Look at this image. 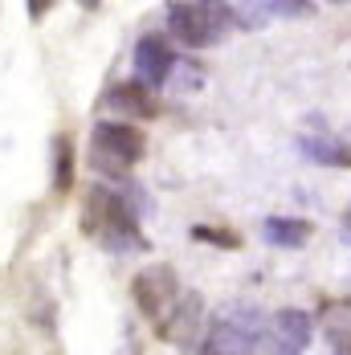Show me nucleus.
I'll use <instances>...</instances> for the list:
<instances>
[{
    "instance_id": "obj_1",
    "label": "nucleus",
    "mask_w": 351,
    "mask_h": 355,
    "mask_svg": "<svg viewBox=\"0 0 351 355\" xmlns=\"http://www.w3.org/2000/svg\"><path fill=\"white\" fill-rule=\"evenodd\" d=\"M82 229H86V237L103 241L110 253L147 249V241H143V233H139V216L131 213V205H127L119 192H106V188H90V192H86Z\"/></svg>"
},
{
    "instance_id": "obj_2",
    "label": "nucleus",
    "mask_w": 351,
    "mask_h": 355,
    "mask_svg": "<svg viewBox=\"0 0 351 355\" xmlns=\"http://www.w3.org/2000/svg\"><path fill=\"white\" fill-rule=\"evenodd\" d=\"M266 315L262 306L241 302V306H229L221 319L209 327L205 343L196 355H257L262 347V335H266Z\"/></svg>"
},
{
    "instance_id": "obj_3",
    "label": "nucleus",
    "mask_w": 351,
    "mask_h": 355,
    "mask_svg": "<svg viewBox=\"0 0 351 355\" xmlns=\"http://www.w3.org/2000/svg\"><path fill=\"white\" fill-rule=\"evenodd\" d=\"M143 151H147L143 131H135L131 123H99L90 135V168L119 180L139 164Z\"/></svg>"
},
{
    "instance_id": "obj_4",
    "label": "nucleus",
    "mask_w": 351,
    "mask_h": 355,
    "mask_svg": "<svg viewBox=\"0 0 351 355\" xmlns=\"http://www.w3.org/2000/svg\"><path fill=\"white\" fill-rule=\"evenodd\" d=\"M229 21V4H168V33L188 49L216 45Z\"/></svg>"
},
{
    "instance_id": "obj_5",
    "label": "nucleus",
    "mask_w": 351,
    "mask_h": 355,
    "mask_svg": "<svg viewBox=\"0 0 351 355\" xmlns=\"http://www.w3.org/2000/svg\"><path fill=\"white\" fill-rule=\"evenodd\" d=\"M315 343V319L307 311H278L274 319L266 322V335H262V347L257 355H302Z\"/></svg>"
},
{
    "instance_id": "obj_6",
    "label": "nucleus",
    "mask_w": 351,
    "mask_h": 355,
    "mask_svg": "<svg viewBox=\"0 0 351 355\" xmlns=\"http://www.w3.org/2000/svg\"><path fill=\"white\" fill-rule=\"evenodd\" d=\"M131 294H135V302H139L143 315L160 322L176 306V298H180V282H176V274L168 270V266H155V270H143L139 278L131 282Z\"/></svg>"
},
{
    "instance_id": "obj_7",
    "label": "nucleus",
    "mask_w": 351,
    "mask_h": 355,
    "mask_svg": "<svg viewBox=\"0 0 351 355\" xmlns=\"http://www.w3.org/2000/svg\"><path fill=\"white\" fill-rule=\"evenodd\" d=\"M172 70H176L172 45H168L164 37L147 33L139 45H135V82L147 86V90H155V86H164V82L172 78Z\"/></svg>"
},
{
    "instance_id": "obj_8",
    "label": "nucleus",
    "mask_w": 351,
    "mask_h": 355,
    "mask_svg": "<svg viewBox=\"0 0 351 355\" xmlns=\"http://www.w3.org/2000/svg\"><path fill=\"white\" fill-rule=\"evenodd\" d=\"M200 315H205L200 294H196V290H192V294H180L172 311L155 322V327H160V339H168L176 347H188V343L200 335Z\"/></svg>"
},
{
    "instance_id": "obj_9",
    "label": "nucleus",
    "mask_w": 351,
    "mask_h": 355,
    "mask_svg": "<svg viewBox=\"0 0 351 355\" xmlns=\"http://www.w3.org/2000/svg\"><path fill=\"white\" fill-rule=\"evenodd\" d=\"M103 107L114 110V114H123V119H155L160 114V103H155V94L139 86V82H119V86H110L103 94Z\"/></svg>"
},
{
    "instance_id": "obj_10",
    "label": "nucleus",
    "mask_w": 351,
    "mask_h": 355,
    "mask_svg": "<svg viewBox=\"0 0 351 355\" xmlns=\"http://www.w3.org/2000/svg\"><path fill=\"white\" fill-rule=\"evenodd\" d=\"M298 155L307 164H318V168H351V147L335 135H302Z\"/></svg>"
},
{
    "instance_id": "obj_11",
    "label": "nucleus",
    "mask_w": 351,
    "mask_h": 355,
    "mask_svg": "<svg viewBox=\"0 0 351 355\" xmlns=\"http://www.w3.org/2000/svg\"><path fill=\"white\" fill-rule=\"evenodd\" d=\"M318 327L331 355H351V302H327L318 311Z\"/></svg>"
},
{
    "instance_id": "obj_12",
    "label": "nucleus",
    "mask_w": 351,
    "mask_h": 355,
    "mask_svg": "<svg viewBox=\"0 0 351 355\" xmlns=\"http://www.w3.org/2000/svg\"><path fill=\"white\" fill-rule=\"evenodd\" d=\"M262 237L278 249H302L315 237V225L302 220V216H270V220L262 225Z\"/></svg>"
},
{
    "instance_id": "obj_13",
    "label": "nucleus",
    "mask_w": 351,
    "mask_h": 355,
    "mask_svg": "<svg viewBox=\"0 0 351 355\" xmlns=\"http://www.w3.org/2000/svg\"><path fill=\"white\" fill-rule=\"evenodd\" d=\"M70 184H74V139L58 135L53 139V188L70 192Z\"/></svg>"
},
{
    "instance_id": "obj_14",
    "label": "nucleus",
    "mask_w": 351,
    "mask_h": 355,
    "mask_svg": "<svg viewBox=\"0 0 351 355\" xmlns=\"http://www.w3.org/2000/svg\"><path fill=\"white\" fill-rule=\"evenodd\" d=\"M196 241H209V245H225V249H241V237H233L229 229H209V225H196L192 229Z\"/></svg>"
},
{
    "instance_id": "obj_15",
    "label": "nucleus",
    "mask_w": 351,
    "mask_h": 355,
    "mask_svg": "<svg viewBox=\"0 0 351 355\" xmlns=\"http://www.w3.org/2000/svg\"><path fill=\"white\" fill-rule=\"evenodd\" d=\"M339 233H343V241L351 245V205L343 209V216H339Z\"/></svg>"
},
{
    "instance_id": "obj_16",
    "label": "nucleus",
    "mask_w": 351,
    "mask_h": 355,
    "mask_svg": "<svg viewBox=\"0 0 351 355\" xmlns=\"http://www.w3.org/2000/svg\"><path fill=\"white\" fill-rule=\"evenodd\" d=\"M45 8H49V0H33V4H29V12H33V17H41Z\"/></svg>"
}]
</instances>
